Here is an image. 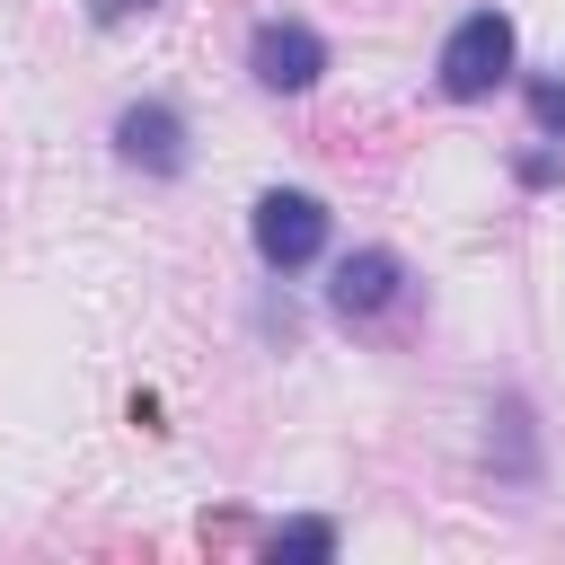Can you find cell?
Here are the masks:
<instances>
[{"label":"cell","mask_w":565,"mask_h":565,"mask_svg":"<svg viewBox=\"0 0 565 565\" xmlns=\"http://www.w3.org/2000/svg\"><path fill=\"white\" fill-rule=\"evenodd\" d=\"M512 71H521V35H512V18H503L494 0L459 9L450 35H441V53H433V88H441L450 106H486L494 88H512Z\"/></svg>","instance_id":"6da1fadb"},{"label":"cell","mask_w":565,"mask_h":565,"mask_svg":"<svg viewBox=\"0 0 565 565\" xmlns=\"http://www.w3.org/2000/svg\"><path fill=\"white\" fill-rule=\"evenodd\" d=\"M415 309V265L397 256V247H344L335 256V274H327V318L344 327V335H380V327H397Z\"/></svg>","instance_id":"7a4b0ae2"},{"label":"cell","mask_w":565,"mask_h":565,"mask_svg":"<svg viewBox=\"0 0 565 565\" xmlns=\"http://www.w3.org/2000/svg\"><path fill=\"white\" fill-rule=\"evenodd\" d=\"M327 238H335V212H327V194H309V185H265V194L247 203V247H256V265H265L274 282L309 274V265L327 256Z\"/></svg>","instance_id":"3957f363"},{"label":"cell","mask_w":565,"mask_h":565,"mask_svg":"<svg viewBox=\"0 0 565 565\" xmlns=\"http://www.w3.org/2000/svg\"><path fill=\"white\" fill-rule=\"evenodd\" d=\"M327 35L309 26V18H256L247 26V79L265 88V97H309L318 79H327Z\"/></svg>","instance_id":"277c9868"},{"label":"cell","mask_w":565,"mask_h":565,"mask_svg":"<svg viewBox=\"0 0 565 565\" xmlns=\"http://www.w3.org/2000/svg\"><path fill=\"white\" fill-rule=\"evenodd\" d=\"M106 141H115L124 168H141V177H159V185L194 168V132H185V115H177L168 97H132V106L106 124Z\"/></svg>","instance_id":"5b68a950"},{"label":"cell","mask_w":565,"mask_h":565,"mask_svg":"<svg viewBox=\"0 0 565 565\" xmlns=\"http://www.w3.org/2000/svg\"><path fill=\"white\" fill-rule=\"evenodd\" d=\"M486 477L494 486H539L547 477V441H539V406L521 388L486 397Z\"/></svg>","instance_id":"8992f818"},{"label":"cell","mask_w":565,"mask_h":565,"mask_svg":"<svg viewBox=\"0 0 565 565\" xmlns=\"http://www.w3.org/2000/svg\"><path fill=\"white\" fill-rule=\"evenodd\" d=\"M265 556H274V565H327V556H335V521H282V530L265 539Z\"/></svg>","instance_id":"52a82bcc"},{"label":"cell","mask_w":565,"mask_h":565,"mask_svg":"<svg viewBox=\"0 0 565 565\" xmlns=\"http://www.w3.org/2000/svg\"><path fill=\"white\" fill-rule=\"evenodd\" d=\"M512 185H521V194H556V185H565V141H547V132L521 141V150H512Z\"/></svg>","instance_id":"ba28073f"},{"label":"cell","mask_w":565,"mask_h":565,"mask_svg":"<svg viewBox=\"0 0 565 565\" xmlns=\"http://www.w3.org/2000/svg\"><path fill=\"white\" fill-rule=\"evenodd\" d=\"M521 106H530V132L565 141V71H530L521 79Z\"/></svg>","instance_id":"9c48e42d"},{"label":"cell","mask_w":565,"mask_h":565,"mask_svg":"<svg viewBox=\"0 0 565 565\" xmlns=\"http://www.w3.org/2000/svg\"><path fill=\"white\" fill-rule=\"evenodd\" d=\"M141 9H159V0H88V26H124V18H141Z\"/></svg>","instance_id":"30bf717a"}]
</instances>
